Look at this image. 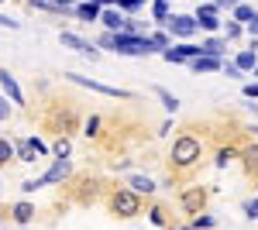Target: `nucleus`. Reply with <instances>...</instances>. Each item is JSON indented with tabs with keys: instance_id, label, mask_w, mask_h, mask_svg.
<instances>
[{
	"instance_id": "obj_29",
	"label": "nucleus",
	"mask_w": 258,
	"mask_h": 230,
	"mask_svg": "<svg viewBox=\"0 0 258 230\" xmlns=\"http://www.w3.org/2000/svg\"><path fill=\"white\" fill-rule=\"evenodd\" d=\"M152 41H155V48H169V35H152Z\"/></svg>"
},
{
	"instance_id": "obj_19",
	"label": "nucleus",
	"mask_w": 258,
	"mask_h": 230,
	"mask_svg": "<svg viewBox=\"0 0 258 230\" xmlns=\"http://www.w3.org/2000/svg\"><path fill=\"white\" fill-rule=\"evenodd\" d=\"M234 65H238L241 72H248V69H255V65H258V55L248 48V52H241V55H238V62H234Z\"/></svg>"
},
{
	"instance_id": "obj_23",
	"label": "nucleus",
	"mask_w": 258,
	"mask_h": 230,
	"mask_svg": "<svg viewBox=\"0 0 258 230\" xmlns=\"http://www.w3.org/2000/svg\"><path fill=\"white\" fill-rule=\"evenodd\" d=\"M14 158V144H7V141H0V165H7Z\"/></svg>"
},
{
	"instance_id": "obj_17",
	"label": "nucleus",
	"mask_w": 258,
	"mask_h": 230,
	"mask_svg": "<svg viewBox=\"0 0 258 230\" xmlns=\"http://www.w3.org/2000/svg\"><path fill=\"white\" fill-rule=\"evenodd\" d=\"M31 216H35V206L31 203H18L14 206V223H28Z\"/></svg>"
},
{
	"instance_id": "obj_21",
	"label": "nucleus",
	"mask_w": 258,
	"mask_h": 230,
	"mask_svg": "<svg viewBox=\"0 0 258 230\" xmlns=\"http://www.w3.org/2000/svg\"><path fill=\"white\" fill-rule=\"evenodd\" d=\"M152 14L159 21H169V4H165V0H155V4H152Z\"/></svg>"
},
{
	"instance_id": "obj_31",
	"label": "nucleus",
	"mask_w": 258,
	"mask_h": 230,
	"mask_svg": "<svg viewBox=\"0 0 258 230\" xmlns=\"http://www.w3.org/2000/svg\"><path fill=\"white\" fill-rule=\"evenodd\" d=\"M100 45L110 48V45H114V31H103V35H100Z\"/></svg>"
},
{
	"instance_id": "obj_5",
	"label": "nucleus",
	"mask_w": 258,
	"mask_h": 230,
	"mask_svg": "<svg viewBox=\"0 0 258 230\" xmlns=\"http://www.w3.org/2000/svg\"><path fill=\"white\" fill-rule=\"evenodd\" d=\"M14 155H18L21 162H35V155H45V144L35 141V137H28V141H18L14 144Z\"/></svg>"
},
{
	"instance_id": "obj_35",
	"label": "nucleus",
	"mask_w": 258,
	"mask_h": 230,
	"mask_svg": "<svg viewBox=\"0 0 258 230\" xmlns=\"http://www.w3.org/2000/svg\"><path fill=\"white\" fill-rule=\"evenodd\" d=\"M244 28H248V31H251V35H255V38H258V14H255V18H251V21H248Z\"/></svg>"
},
{
	"instance_id": "obj_2",
	"label": "nucleus",
	"mask_w": 258,
	"mask_h": 230,
	"mask_svg": "<svg viewBox=\"0 0 258 230\" xmlns=\"http://www.w3.org/2000/svg\"><path fill=\"white\" fill-rule=\"evenodd\" d=\"M110 210H114V216L131 220V216H138V213H141V196L135 189H117L114 196H110Z\"/></svg>"
},
{
	"instance_id": "obj_32",
	"label": "nucleus",
	"mask_w": 258,
	"mask_h": 230,
	"mask_svg": "<svg viewBox=\"0 0 258 230\" xmlns=\"http://www.w3.org/2000/svg\"><path fill=\"white\" fill-rule=\"evenodd\" d=\"M152 223H159V227H162V223H165V213H162L159 206H155V210H152Z\"/></svg>"
},
{
	"instance_id": "obj_34",
	"label": "nucleus",
	"mask_w": 258,
	"mask_h": 230,
	"mask_svg": "<svg viewBox=\"0 0 258 230\" xmlns=\"http://www.w3.org/2000/svg\"><path fill=\"white\" fill-rule=\"evenodd\" d=\"M238 4H241V0H214V7H217V11H220V7H238Z\"/></svg>"
},
{
	"instance_id": "obj_14",
	"label": "nucleus",
	"mask_w": 258,
	"mask_h": 230,
	"mask_svg": "<svg viewBox=\"0 0 258 230\" xmlns=\"http://www.w3.org/2000/svg\"><path fill=\"white\" fill-rule=\"evenodd\" d=\"M227 48V41L224 38H207L203 45H200V55H214V58H220V52Z\"/></svg>"
},
{
	"instance_id": "obj_8",
	"label": "nucleus",
	"mask_w": 258,
	"mask_h": 230,
	"mask_svg": "<svg viewBox=\"0 0 258 230\" xmlns=\"http://www.w3.org/2000/svg\"><path fill=\"white\" fill-rule=\"evenodd\" d=\"M197 28H203V31H217V28H220V21H217V7H214V4L200 7V14H197Z\"/></svg>"
},
{
	"instance_id": "obj_12",
	"label": "nucleus",
	"mask_w": 258,
	"mask_h": 230,
	"mask_svg": "<svg viewBox=\"0 0 258 230\" xmlns=\"http://www.w3.org/2000/svg\"><path fill=\"white\" fill-rule=\"evenodd\" d=\"M186 62L193 65V72H217L220 69V58H214V55H193Z\"/></svg>"
},
{
	"instance_id": "obj_6",
	"label": "nucleus",
	"mask_w": 258,
	"mask_h": 230,
	"mask_svg": "<svg viewBox=\"0 0 258 230\" xmlns=\"http://www.w3.org/2000/svg\"><path fill=\"white\" fill-rule=\"evenodd\" d=\"M62 45H69V48H76L80 55H90V58H97V45H90L86 38H80V35H73V31H62Z\"/></svg>"
},
{
	"instance_id": "obj_9",
	"label": "nucleus",
	"mask_w": 258,
	"mask_h": 230,
	"mask_svg": "<svg viewBox=\"0 0 258 230\" xmlns=\"http://www.w3.org/2000/svg\"><path fill=\"white\" fill-rule=\"evenodd\" d=\"M52 124H55V131L59 134H69V131H76V114L66 107V110H55L52 114Z\"/></svg>"
},
{
	"instance_id": "obj_13",
	"label": "nucleus",
	"mask_w": 258,
	"mask_h": 230,
	"mask_svg": "<svg viewBox=\"0 0 258 230\" xmlns=\"http://www.w3.org/2000/svg\"><path fill=\"white\" fill-rule=\"evenodd\" d=\"M127 186L138 192V196H141V192H145V196H152V192H155V182H152L148 175H131V179H127Z\"/></svg>"
},
{
	"instance_id": "obj_10",
	"label": "nucleus",
	"mask_w": 258,
	"mask_h": 230,
	"mask_svg": "<svg viewBox=\"0 0 258 230\" xmlns=\"http://www.w3.org/2000/svg\"><path fill=\"white\" fill-rule=\"evenodd\" d=\"M165 24H169V31L179 35V38H189L197 31V18H172V21H165Z\"/></svg>"
},
{
	"instance_id": "obj_3",
	"label": "nucleus",
	"mask_w": 258,
	"mask_h": 230,
	"mask_svg": "<svg viewBox=\"0 0 258 230\" xmlns=\"http://www.w3.org/2000/svg\"><path fill=\"white\" fill-rule=\"evenodd\" d=\"M69 79H73V83H80V86H90L93 93L117 96V100H131V93H127V90H117V86H103V83H97V79H90V76H80V72H69Z\"/></svg>"
},
{
	"instance_id": "obj_39",
	"label": "nucleus",
	"mask_w": 258,
	"mask_h": 230,
	"mask_svg": "<svg viewBox=\"0 0 258 230\" xmlns=\"http://www.w3.org/2000/svg\"><path fill=\"white\" fill-rule=\"evenodd\" d=\"M255 72H258V65H255Z\"/></svg>"
},
{
	"instance_id": "obj_37",
	"label": "nucleus",
	"mask_w": 258,
	"mask_h": 230,
	"mask_svg": "<svg viewBox=\"0 0 258 230\" xmlns=\"http://www.w3.org/2000/svg\"><path fill=\"white\" fill-rule=\"evenodd\" d=\"M7 114H11V107H7V100L0 96V120H7Z\"/></svg>"
},
{
	"instance_id": "obj_25",
	"label": "nucleus",
	"mask_w": 258,
	"mask_h": 230,
	"mask_svg": "<svg viewBox=\"0 0 258 230\" xmlns=\"http://www.w3.org/2000/svg\"><path fill=\"white\" fill-rule=\"evenodd\" d=\"M114 4H117V7H124V11H138L145 0H114Z\"/></svg>"
},
{
	"instance_id": "obj_4",
	"label": "nucleus",
	"mask_w": 258,
	"mask_h": 230,
	"mask_svg": "<svg viewBox=\"0 0 258 230\" xmlns=\"http://www.w3.org/2000/svg\"><path fill=\"white\" fill-rule=\"evenodd\" d=\"M203 206H207V189L193 186V189L182 192V210L186 213H203Z\"/></svg>"
},
{
	"instance_id": "obj_28",
	"label": "nucleus",
	"mask_w": 258,
	"mask_h": 230,
	"mask_svg": "<svg viewBox=\"0 0 258 230\" xmlns=\"http://www.w3.org/2000/svg\"><path fill=\"white\" fill-rule=\"evenodd\" d=\"M234 155H238V151H234V148H224V151L217 155V165H227V162H231Z\"/></svg>"
},
{
	"instance_id": "obj_38",
	"label": "nucleus",
	"mask_w": 258,
	"mask_h": 230,
	"mask_svg": "<svg viewBox=\"0 0 258 230\" xmlns=\"http://www.w3.org/2000/svg\"><path fill=\"white\" fill-rule=\"evenodd\" d=\"M90 4H100V7H103V4H114V0H90Z\"/></svg>"
},
{
	"instance_id": "obj_22",
	"label": "nucleus",
	"mask_w": 258,
	"mask_h": 230,
	"mask_svg": "<svg viewBox=\"0 0 258 230\" xmlns=\"http://www.w3.org/2000/svg\"><path fill=\"white\" fill-rule=\"evenodd\" d=\"M69 151H73V144H69V137L62 134L59 141H55V155H59V158H69Z\"/></svg>"
},
{
	"instance_id": "obj_11",
	"label": "nucleus",
	"mask_w": 258,
	"mask_h": 230,
	"mask_svg": "<svg viewBox=\"0 0 258 230\" xmlns=\"http://www.w3.org/2000/svg\"><path fill=\"white\" fill-rule=\"evenodd\" d=\"M0 86H4V93L11 96V103H24V93H21V86L14 83V76L7 69H0Z\"/></svg>"
},
{
	"instance_id": "obj_27",
	"label": "nucleus",
	"mask_w": 258,
	"mask_h": 230,
	"mask_svg": "<svg viewBox=\"0 0 258 230\" xmlns=\"http://www.w3.org/2000/svg\"><path fill=\"white\" fill-rule=\"evenodd\" d=\"M207 230V227H214V216H197V220H193V230Z\"/></svg>"
},
{
	"instance_id": "obj_7",
	"label": "nucleus",
	"mask_w": 258,
	"mask_h": 230,
	"mask_svg": "<svg viewBox=\"0 0 258 230\" xmlns=\"http://www.w3.org/2000/svg\"><path fill=\"white\" fill-rule=\"evenodd\" d=\"M62 179H69V162H66V158H59V162H55L48 172L41 175L38 186H52V182H62Z\"/></svg>"
},
{
	"instance_id": "obj_16",
	"label": "nucleus",
	"mask_w": 258,
	"mask_h": 230,
	"mask_svg": "<svg viewBox=\"0 0 258 230\" xmlns=\"http://www.w3.org/2000/svg\"><path fill=\"white\" fill-rule=\"evenodd\" d=\"M155 93H159L162 107H165L169 114H176V110H179V100H176V96H172V93H169V90H162V86H155Z\"/></svg>"
},
{
	"instance_id": "obj_1",
	"label": "nucleus",
	"mask_w": 258,
	"mask_h": 230,
	"mask_svg": "<svg viewBox=\"0 0 258 230\" xmlns=\"http://www.w3.org/2000/svg\"><path fill=\"white\" fill-rule=\"evenodd\" d=\"M200 155H203V144H200L197 137H189V134H182L176 137V144H172V169H193L200 162Z\"/></svg>"
},
{
	"instance_id": "obj_15",
	"label": "nucleus",
	"mask_w": 258,
	"mask_h": 230,
	"mask_svg": "<svg viewBox=\"0 0 258 230\" xmlns=\"http://www.w3.org/2000/svg\"><path fill=\"white\" fill-rule=\"evenodd\" d=\"M100 21L107 24V31H124V14H120V11H103Z\"/></svg>"
},
{
	"instance_id": "obj_24",
	"label": "nucleus",
	"mask_w": 258,
	"mask_h": 230,
	"mask_svg": "<svg viewBox=\"0 0 258 230\" xmlns=\"http://www.w3.org/2000/svg\"><path fill=\"white\" fill-rule=\"evenodd\" d=\"M244 216L258 220V199H248V203H244Z\"/></svg>"
},
{
	"instance_id": "obj_18",
	"label": "nucleus",
	"mask_w": 258,
	"mask_h": 230,
	"mask_svg": "<svg viewBox=\"0 0 258 230\" xmlns=\"http://www.w3.org/2000/svg\"><path fill=\"white\" fill-rule=\"evenodd\" d=\"M76 14H80L83 21H97L100 18V4H90V0H86V4H80V7H76Z\"/></svg>"
},
{
	"instance_id": "obj_33",
	"label": "nucleus",
	"mask_w": 258,
	"mask_h": 230,
	"mask_svg": "<svg viewBox=\"0 0 258 230\" xmlns=\"http://www.w3.org/2000/svg\"><path fill=\"white\" fill-rule=\"evenodd\" d=\"M244 96H251V100H258V83H248V86H244Z\"/></svg>"
},
{
	"instance_id": "obj_26",
	"label": "nucleus",
	"mask_w": 258,
	"mask_h": 230,
	"mask_svg": "<svg viewBox=\"0 0 258 230\" xmlns=\"http://www.w3.org/2000/svg\"><path fill=\"white\" fill-rule=\"evenodd\" d=\"M238 35H241V24L238 21H227V41H234Z\"/></svg>"
},
{
	"instance_id": "obj_36",
	"label": "nucleus",
	"mask_w": 258,
	"mask_h": 230,
	"mask_svg": "<svg viewBox=\"0 0 258 230\" xmlns=\"http://www.w3.org/2000/svg\"><path fill=\"white\" fill-rule=\"evenodd\" d=\"M220 69H224L227 76H241V69H238V65H234V62H231V65H220Z\"/></svg>"
},
{
	"instance_id": "obj_20",
	"label": "nucleus",
	"mask_w": 258,
	"mask_h": 230,
	"mask_svg": "<svg viewBox=\"0 0 258 230\" xmlns=\"http://www.w3.org/2000/svg\"><path fill=\"white\" fill-rule=\"evenodd\" d=\"M251 18H255V7H248V4L241 0L238 7H234V21H244V24H248Z\"/></svg>"
},
{
	"instance_id": "obj_30",
	"label": "nucleus",
	"mask_w": 258,
	"mask_h": 230,
	"mask_svg": "<svg viewBox=\"0 0 258 230\" xmlns=\"http://www.w3.org/2000/svg\"><path fill=\"white\" fill-rule=\"evenodd\" d=\"M97 124H100L97 117H90V124H86V131H83V134H86V137H97Z\"/></svg>"
}]
</instances>
